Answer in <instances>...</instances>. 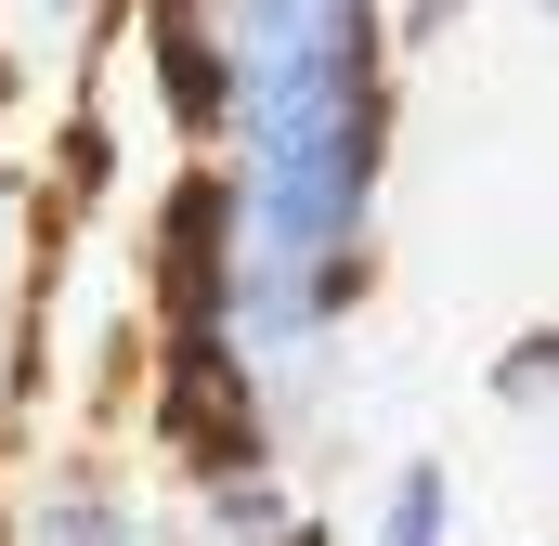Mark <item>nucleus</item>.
I'll return each mask as SVG.
<instances>
[{
    "label": "nucleus",
    "mask_w": 559,
    "mask_h": 546,
    "mask_svg": "<svg viewBox=\"0 0 559 546\" xmlns=\"http://www.w3.org/2000/svg\"><path fill=\"white\" fill-rule=\"evenodd\" d=\"M0 546H169V508L105 442H39L0 482Z\"/></svg>",
    "instance_id": "nucleus-1"
},
{
    "label": "nucleus",
    "mask_w": 559,
    "mask_h": 546,
    "mask_svg": "<svg viewBox=\"0 0 559 546\" xmlns=\"http://www.w3.org/2000/svg\"><path fill=\"white\" fill-rule=\"evenodd\" d=\"M169 546H338V534H325V508L286 455H235V468H182Z\"/></svg>",
    "instance_id": "nucleus-2"
},
{
    "label": "nucleus",
    "mask_w": 559,
    "mask_h": 546,
    "mask_svg": "<svg viewBox=\"0 0 559 546\" xmlns=\"http://www.w3.org/2000/svg\"><path fill=\"white\" fill-rule=\"evenodd\" d=\"M365 546H455V468H442V455H404V468L378 482Z\"/></svg>",
    "instance_id": "nucleus-3"
},
{
    "label": "nucleus",
    "mask_w": 559,
    "mask_h": 546,
    "mask_svg": "<svg viewBox=\"0 0 559 546\" xmlns=\"http://www.w3.org/2000/svg\"><path fill=\"white\" fill-rule=\"evenodd\" d=\"M481 391H495V404L534 429V416H547V391H559V325H521V339L495 352V378H481Z\"/></svg>",
    "instance_id": "nucleus-4"
},
{
    "label": "nucleus",
    "mask_w": 559,
    "mask_h": 546,
    "mask_svg": "<svg viewBox=\"0 0 559 546\" xmlns=\"http://www.w3.org/2000/svg\"><path fill=\"white\" fill-rule=\"evenodd\" d=\"M378 13H391V52H404V66H417V52H442V39L468 26V0H378Z\"/></svg>",
    "instance_id": "nucleus-5"
},
{
    "label": "nucleus",
    "mask_w": 559,
    "mask_h": 546,
    "mask_svg": "<svg viewBox=\"0 0 559 546\" xmlns=\"http://www.w3.org/2000/svg\"><path fill=\"white\" fill-rule=\"evenodd\" d=\"M13 13H26L39 39H66V52H79V39H105V26H118L131 0H13Z\"/></svg>",
    "instance_id": "nucleus-6"
}]
</instances>
